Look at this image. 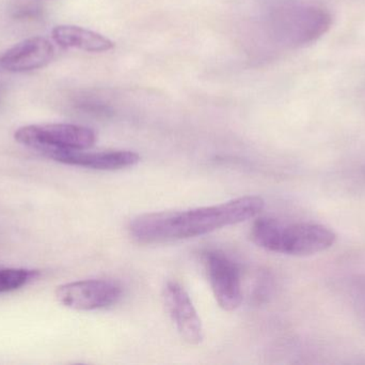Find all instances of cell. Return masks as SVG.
I'll list each match as a JSON object with an SVG mask.
<instances>
[{
	"mask_svg": "<svg viewBox=\"0 0 365 365\" xmlns=\"http://www.w3.org/2000/svg\"><path fill=\"white\" fill-rule=\"evenodd\" d=\"M264 207L262 197L247 195L207 207L141 214L130 221L128 231L143 244L179 241L257 218Z\"/></svg>",
	"mask_w": 365,
	"mask_h": 365,
	"instance_id": "6da1fadb",
	"label": "cell"
},
{
	"mask_svg": "<svg viewBox=\"0 0 365 365\" xmlns=\"http://www.w3.org/2000/svg\"><path fill=\"white\" fill-rule=\"evenodd\" d=\"M251 239L257 246L269 252L310 256L332 248L336 235L329 227L319 223H289L263 216L253 223Z\"/></svg>",
	"mask_w": 365,
	"mask_h": 365,
	"instance_id": "7a4b0ae2",
	"label": "cell"
},
{
	"mask_svg": "<svg viewBox=\"0 0 365 365\" xmlns=\"http://www.w3.org/2000/svg\"><path fill=\"white\" fill-rule=\"evenodd\" d=\"M270 36L283 46H306L325 36L332 26L327 9L298 0H276L265 16Z\"/></svg>",
	"mask_w": 365,
	"mask_h": 365,
	"instance_id": "3957f363",
	"label": "cell"
},
{
	"mask_svg": "<svg viewBox=\"0 0 365 365\" xmlns=\"http://www.w3.org/2000/svg\"><path fill=\"white\" fill-rule=\"evenodd\" d=\"M17 143L38 151L47 149L86 150L96 144V134L87 126L70 124H30L15 131Z\"/></svg>",
	"mask_w": 365,
	"mask_h": 365,
	"instance_id": "277c9868",
	"label": "cell"
},
{
	"mask_svg": "<svg viewBox=\"0 0 365 365\" xmlns=\"http://www.w3.org/2000/svg\"><path fill=\"white\" fill-rule=\"evenodd\" d=\"M121 285L111 280L76 281L60 285L56 298L66 306L76 311L104 310L115 306L121 299Z\"/></svg>",
	"mask_w": 365,
	"mask_h": 365,
	"instance_id": "5b68a950",
	"label": "cell"
},
{
	"mask_svg": "<svg viewBox=\"0 0 365 365\" xmlns=\"http://www.w3.org/2000/svg\"><path fill=\"white\" fill-rule=\"evenodd\" d=\"M203 259L208 282L218 306L227 312L240 308L242 289L238 266L220 251H208Z\"/></svg>",
	"mask_w": 365,
	"mask_h": 365,
	"instance_id": "8992f818",
	"label": "cell"
},
{
	"mask_svg": "<svg viewBox=\"0 0 365 365\" xmlns=\"http://www.w3.org/2000/svg\"><path fill=\"white\" fill-rule=\"evenodd\" d=\"M42 152L57 162L96 171H120L135 166L140 162V156L130 150L91 152L74 149H47Z\"/></svg>",
	"mask_w": 365,
	"mask_h": 365,
	"instance_id": "52a82bcc",
	"label": "cell"
},
{
	"mask_svg": "<svg viewBox=\"0 0 365 365\" xmlns=\"http://www.w3.org/2000/svg\"><path fill=\"white\" fill-rule=\"evenodd\" d=\"M167 311L185 342L199 345L203 340V327L197 310L184 287L175 281H169L164 287Z\"/></svg>",
	"mask_w": 365,
	"mask_h": 365,
	"instance_id": "ba28073f",
	"label": "cell"
},
{
	"mask_svg": "<svg viewBox=\"0 0 365 365\" xmlns=\"http://www.w3.org/2000/svg\"><path fill=\"white\" fill-rule=\"evenodd\" d=\"M55 58V47L44 36L25 39L0 57V66L9 72L23 73L48 66Z\"/></svg>",
	"mask_w": 365,
	"mask_h": 365,
	"instance_id": "9c48e42d",
	"label": "cell"
},
{
	"mask_svg": "<svg viewBox=\"0 0 365 365\" xmlns=\"http://www.w3.org/2000/svg\"><path fill=\"white\" fill-rule=\"evenodd\" d=\"M53 40L64 49H76L89 53H103L115 44L103 34L75 25H58L51 30Z\"/></svg>",
	"mask_w": 365,
	"mask_h": 365,
	"instance_id": "30bf717a",
	"label": "cell"
},
{
	"mask_svg": "<svg viewBox=\"0 0 365 365\" xmlns=\"http://www.w3.org/2000/svg\"><path fill=\"white\" fill-rule=\"evenodd\" d=\"M34 274L19 268H0V294L21 289L31 280Z\"/></svg>",
	"mask_w": 365,
	"mask_h": 365,
	"instance_id": "8fae6325",
	"label": "cell"
},
{
	"mask_svg": "<svg viewBox=\"0 0 365 365\" xmlns=\"http://www.w3.org/2000/svg\"><path fill=\"white\" fill-rule=\"evenodd\" d=\"M353 301L360 323L365 328V280L358 281L353 287Z\"/></svg>",
	"mask_w": 365,
	"mask_h": 365,
	"instance_id": "7c38bea8",
	"label": "cell"
}]
</instances>
